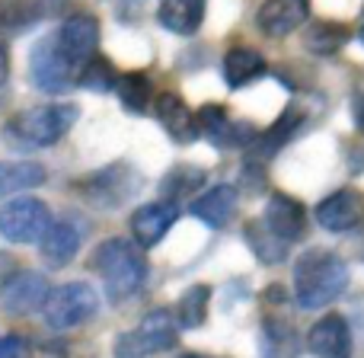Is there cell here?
<instances>
[{
    "label": "cell",
    "instance_id": "1",
    "mask_svg": "<svg viewBox=\"0 0 364 358\" xmlns=\"http://www.w3.org/2000/svg\"><path fill=\"white\" fill-rule=\"evenodd\" d=\"M348 285V265L333 250H307L294 259V298L301 307L320 310Z\"/></svg>",
    "mask_w": 364,
    "mask_h": 358
},
{
    "label": "cell",
    "instance_id": "2",
    "mask_svg": "<svg viewBox=\"0 0 364 358\" xmlns=\"http://www.w3.org/2000/svg\"><path fill=\"white\" fill-rule=\"evenodd\" d=\"M90 265H93V272L102 278L106 295L112 304H122V301H128V298H134L147 278V263H144V256H141V250L132 240H122V237H112L96 246Z\"/></svg>",
    "mask_w": 364,
    "mask_h": 358
},
{
    "label": "cell",
    "instance_id": "3",
    "mask_svg": "<svg viewBox=\"0 0 364 358\" xmlns=\"http://www.w3.org/2000/svg\"><path fill=\"white\" fill-rule=\"evenodd\" d=\"M77 106L74 102H55V106H36L13 115L4 125L6 144L32 151V147H51L74 128Z\"/></svg>",
    "mask_w": 364,
    "mask_h": 358
},
{
    "label": "cell",
    "instance_id": "4",
    "mask_svg": "<svg viewBox=\"0 0 364 358\" xmlns=\"http://www.w3.org/2000/svg\"><path fill=\"white\" fill-rule=\"evenodd\" d=\"M42 314L51 330L64 333V330L83 327L87 320H93V317L100 314V295H96V288H90L87 282L58 285V288H51L48 298H45Z\"/></svg>",
    "mask_w": 364,
    "mask_h": 358
},
{
    "label": "cell",
    "instance_id": "5",
    "mask_svg": "<svg viewBox=\"0 0 364 358\" xmlns=\"http://www.w3.org/2000/svg\"><path fill=\"white\" fill-rule=\"evenodd\" d=\"M176 333H179V327L170 310H154L134 330H128V333H122L115 339L112 355L115 358H151L176 346Z\"/></svg>",
    "mask_w": 364,
    "mask_h": 358
},
{
    "label": "cell",
    "instance_id": "6",
    "mask_svg": "<svg viewBox=\"0 0 364 358\" xmlns=\"http://www.w3.org/2000/svg\"><path fill=\"white\" fill-rule=\"evenodd\" d=\"M51 227V208L36 195H19L0 208V237L10 243H38Z\"/></svg>",
    "mask_w": 364,
    "mask_h": 358
},
{
    "label": "cell",
    "instance_id": "7",
    "mask_svg": "<svg viewBox=\"0 0 364 358\" xmlns=\"http://www.w3.org/2000/svg\"><path fill=\"white\" fill-rule=\"evenodd\" d=\"M138 189H141V177L128 164H112L106 170H96L93 177L80 179V195L100 208L125 205Z\"/></svg>",
    "mask_w": 364,
    "mask_h": 358
},
{
    "label": "cell",
    "instance_id": "8",
    "mask_svg": "<svg viewBox=\"0 0 364 358\" xmlns=\"http://www.w3.org/2000/svg\"><path fill=\"white\" fill-rule=\"evenodd\" d=\"M55 45L70 68H77V64L83 68L96 55V48H100V19L90 16V13L68 16L61 23V29H58Z\"/></svg>",
    "mask_w": 364,
    "mask_h": 358
},
{
    "label": "cell",
    "instance_id": "9",
    "mask_svg": "<svg viewBox=\"0 0 364 358\" xmlns=\"http://www.w3.org/2000/svg\"><path fill=\"white\" fill-rule=\"evenodd\" d=\"M29 74L42 93H64V90L74 87V68L61 58L55 38H42V42L32 48V61H29Z\"/></svg>",
    "mask_w": 364,
    "mask_h": 358
},
{
    "label": "cell",
    "instance_id": "10",
    "mask_svg": "<svg viewBox=\"0 0 364 358\" xmlns=\"http://www.w3.org/2000/svg\"><path fill=\"white\" fill-rule=\"evenodd\" d=\"M51 285L42 272H13L4 285H0V304H4L6 314H16V317H26V314H36L42 310L45 298H48Z\"/></svg>",
    "mask_w": 364,
    "mask_h": 358
},
{
    "label": "cell",
    "instance_id": "11",
    "mask_svg": "<svg viewBox=\"0 0 364 358\" xmlns=\"http://www.w3.org/2000/svg\"><path fill=\"white\" fill-rule=\"evenodd\" d=\"M179 218V208L170 205V201H151V205L138 208L132 214V233H134V246L138 250H151L160 240L166 237L173 224Z\"/></svg>",
    "mask_w": 364,
    "mask_h": 358
},
{
    "label": "cell",
    "instance_id": "12",
    "mask_svg": "<svg viewBox=\"0 0 364 358\" xmlns=\"http://www.w3.org/2000/svg\"><path fill=\"white\" fill-rule=\"evenodd\" d=\"M262 224L269 227L278 240L294 243V240H301L304 231H307V211H304V205L297 199H291V195H284V192H275L269 199V205H265Z\"/></svg>",
    "mask_w": 364,
    "mask_h": 358
},
{
    "label": "cell",
    "instance_id": "13",
    "mask_svg": "<svg viewBox=\"0 0 364 358\" xmlns=\"http://www.w3.org/2000/svg\"><path fill=\"white\" fill-rule=\"evenodd\" d=\"M364 218V195L358 189H339L316 205V221L326 231H352Z\"/></svg>",
    "mask_w": 364,
    "mask_h": 358
},
{
    "label": "cell",
    "instance_id": "14",
    "mask_svg": "<svg viewBox=\"0 0 364 358\" xmlns=\"http://www.w3.org/2000/svg\"><path fill=\"white\" fill-rule=\"evenodd\" d=\"M195 125H198V135H208L211 144H220V147H240L256 141L250 125H233L227 119V109L214 106V102H208V106H201L195 112Z\"/></svg>",
    "mask_w": 364,
    "mask_h": 358
},
{
    "label": "cell",
    "instance_id": "15",
    "mask_svg": "<svg viewBox=\"0 0 364 358\" xmlns=\"http://www.w3.org/2000/svg\"><path fill=\"white\" fill-rule=\"evenodd\" d=\"M310 16V0H265L256 13V23L265 36H291Z\"/></svg>",
    "mask_w": 364,
    "mask_h": 358
},
{
    "label": "cell",
    "instance_id": "16",
    "mask_svg": "<svg viewBox=\"0 0 364 358\" xmlns=\"http://www.w3.org/2000/svg\"><path fill=\"white\" fill-rule=\"evenodd\" d=\"M307 346L310 352L320 358H346L352 352V330H348V323L339 314H329L320 323H314V330L307 336Z\"/></svg>",
    "mask_w": 364,
    "mask_h": 358
},
{
    "label": "cell",
    "instance_id": "17",
    "mask_svg": "<svg viewBox=\"0 0 364 358\" xmlns=\"http://www.w3.org/2000/svg\"><path fill=\"white\" fill-rule=\"evenodd\" d=\"M157 119L176 144H195V141L201 138L192 109H188L186 102H182V96H176V93L157 96Z\"/></svg>",
    "mask_w": 364,
    "mask_h": 358
},
{
    "label": "cell",
    "instance_id": "18",
    "mask_svg": "<svg viewBox=\"0 0 364 358\" xmlns=\"http://www.w3.org/2000/svg\"><path fill=\"white\" fill-rule=\"evenodd\" d=\"M77 250H80V231L70 221H51L45 237L38 240V253L51 269H64L77 256Z\"/></svg>",
    "mask_w": 364,
    "mask_h": 358
},
{
    "label": "cell",
    "instance_id": "19",
    "mask_svg": "<svg viewBox=\"0 0 364 358\" xmlns=\"http://www.w3.org/2000/svg\"><path fill=\"white\" fill-rule=\"evenodd\" d=\"M237 211V189L220 182V186L208 189L201 199L192 201V214L198 221H205L208 227H227Z\"/></svg>",
    "mask_w": 364,
    "mask_h": 358
},
{
    "label": "cell",
    "instance_id": "20",
    "mask_svg": "<svg viewBox=\"0 0 364 358\" xmlns=\"http://www.w3.org/2000/svg\"><path fill=\"white\" fill-rule=\"evenodd\" d=\"M265 74V58L259 55L256 48H246V45H237L224 55V80L230 90H240L246 83H252L256 77Z\"/></svg>",
    "mask_w": 364,
    "mask_h": 358
},
{
    "label": "cell",
    "instance_id": "21",
    "mask_svg": "<svg viewBox=\"0 0 364 358\" xmlns=\"http://www.w3.org/2000/svg\"><path fill=\"white\" fill-rule=\"evenodd\" d=\"M160 26L176 36H192L205 19V0H164L157 13Z\"/></svg>",
    "mask_w": 364,
    "mask_h": 358
},
{
    "label": "cell",
    "instance_id": "22",
    "mask_svg": "<svg viewBox=\"0 0 364 358\" xmlns=\"http://www.w3.org/2000/svg\"><path fill=\"white\" fill-rule=\"evenodd\" d=\"M301 122H304V112H301V109L288 106V109H284V115H282V119H278L275 125H272L269 132L262 135V138H256V154H252L250 160H256V164H262L265 157H272V154H275L278 147H282L284 141H288L291 135L297 132V125H301Z\"/></svg>",
    "mask_w": 364,
    "mask_h": 358
},
{
    "label": "cell",
    "instance_id": "23",
    "mask_svg": "<svg viewBox=\"0 0 364 358\" xmlns=\"http://www.w3.org/2000/svg\"><path fill=\"white\" fill-rule=\"evenodd\" d=\"M246 243H250V250L259 256V263L265 265H278L288 259V243L284 240H278L275 233L269 231V227L262 224V221H250L246 224Z\"/></svg>",
    "mask_w": 364,
    "mask_h": 358
},
{
    "label": "cell",
    "instance_id": "24",
    "mask_svg": "<svg viewBox=\"0 0 364 358\" xmlns=\"http://www.w3.org/2000/svg\"><path fill=\"white\" fill-rule=\"evenodd\" d=\"M208 304H211V288H208V285H192L176 304V314H173L176 327L198 330L208 317Z\"/></svg>",
    "mask_w": 364,
    "mask_h": 358
},
{
    "label": "cell",
    "instance_id": "25",
    "mask_svg": "<svg viewBox=\"0 0 364 358\" xmlns=\"http://www.w3.org/2000/svg\"><path fill=\"white\" fill-rule=\"evenodd\" d=\"M115 93H119L122 106L128 109V112L141 115L147 112V102H151V77L141 74V70H128V74H122L119 80H115Z\"/></svg>",
    "mask_w": 364,
    "mask_h": 358
},
{
    "label": "cell",
    "instance_id": "26",
    "mask_svg": "<svg viewBox=\"0 0 364 358\" xmlns=\"http://www.w3.org/2000/svg\"><path fill=\"white\" fill-rule=\"evenodd\" d=\"M201 182H205V170L188 167V164H179V167H173V170L166 173L164 182H160V195H164V201L176 205V201L188 199V195H192Z\"/></svg>",
    "mask_w": 364,
    "mask_h": 358
},
{
    "label": "cell",
    "instance_id": "27",
    "mask_svg": "<svg viewBox=\"0 0 364 358\" xmlns=\"http://www.w3.org/2000/svg\"><path fill=\"white\" fill-rule=\"evenodd\" d=\"M346 38H348V29L342 23H333V19H320V23H314L304 32V45L314 55H336L346 45Z\"/></svg>",
    "mask_w": 364,
    "mask_h": 358
},
{
    "label": "cell",
    "instance_id": "28",
    "mask_svg": "<svg viewBox=\"0 0 364 358\" xmlns=\"http://www.w3.org/2000/svg\"><path fill=\"white\" fill-rule=\"evenodd\" d=\"M77 80H80V87L93 90V93H109V90H115V80H119V74H115V68L109 64V58L93 55L80 68Z\"/></svg>",
    "mask_w": 364,
    "mask_h": 358
},
{
    "label": "cell",
    "instance_id": "29",
    "mask_svg": "<svg viewBox=\"0 0 364 358\" xmlns=\"http://www.w3.org/2000/svg\"><path fill=\"white\" fill-rule=\"evenodd\" d=\"M38 16L32 0H0V29H23Z\"/></svg>",
    "mask_w": 364,
    "mask_h": 358
},
{
    "label": "cell",
    "instance_id": "30",
    "mask_svg": "<svg viewBox=\"0 0 364 358\" xmlns=\"http://www.w3.org/2000/svg\"><path fill=\"white\" fill-rule=\"evenodd\" d=\"M297 336H294V327L284 320H265V342L269 349H284V358L291 352H297Z\"/></svg>",
    "mask_w": 364,
    "mask_h": 358
},
{
    "label": "cell",
    "instance_id": "31",
    "mask_svg": "<svg viewBox=\"0 0 364 358\" xmlns=\"http://www.w3.org/2000/svg\"><path fill=\"white\" fill-rule=\"evenodd\" d=\"M29 346H26L23 336H4L0 339V358H26Z\"/></svg>",
    "mask_w": 364,
    "mask_h": 358
},
{
    "label": "cell",
    "instance_id": "32",
    "mask_svg": "<svg viewBox=\"0 0 364 358\" xmlns=\"http://www.w3.org/2000/svg\"><path fill=\"white\" fill-rule=\"evenodd\" d=\"M6 77H10V51L6 45H0V87L6 83Z\"/></svg>",
    "mask_w": 364,
    "mask_h": 358
},
{
    "label": "cell",
    "instance_id": "33",
    "mask_svg": "<svg viewBox=\"0 0 364 358\" xmlns=\"http://www.w3.org/2000/svg\"><path fill=\"white\" fill-rule=\"evenodd\" d=\"M4 195H13V177H10V167H0V199Z\"/></svg>",
    "mask_w": 364,
    "mask_h": 358
},
{
    "label": "cell",
    "instance_id": "34",
    "mask_svg": "<svg viewBox=\"0 0 364 358\" xmlns=\"http://www.w3.org/2000/svg\"><path fill=\"white\" fill-rule=\"evenodd\" d=\"M13 263H16V259H10L6 253H0V285H4L6 278H10L13 272H16V269H13Z\"/></svg>",
    "mask_w": 364,
    "mask_h": 358
},
{
    "label": "cell",
    "instance_id": "35",
    "mask_svg": "<svg viewBox=\"0 0 364 358\" xmlns=\"http://www.w3.org/2000/svg\"><path fill=\"white\" fill-rule=\"evenodd\" d=\"M352 112H355V125L364 132V93L355 96V102H352Z\"/></svg>",
    "mask_w": 364,
    "mask_h": 358
},
{
    "label": "cell",
    "instance_id": "36",
    "mask_svg": "<svg viewBox=\"0 0 364 358\" xmlns=\"http://www.w3.org/2000/svg\"><path fill=\"white\" fill-rule=\"evenodd\" d=\"M182 358H208V355H195V352H192V355H182Z\"/></svg>",
    "mask_w": 364,
    "mask_h": 358
},
{
    "label": "cell",
    "instance_id": "37",
    "mask_svg": "<svg viewBox=\"0 0 364 358\" xmlns=\"http://www.w3.org/2000/svg\"><path fill=\"white\" fill-rule=\"evenodd\" d=\"M358 38H361V42H364V26H361V32H358Z\"/></svg>",
    "mask_w": 364,
    "mask_h": 358
}]
</instances>
